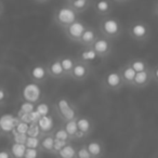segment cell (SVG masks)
Returning <instances> with one entry per match:
<instances>
[{
    "instance_id": "d4e9b609",
    "label": "cell",
    "mask_w": 158,
    "mask_h": 158,
    "mask_svg": "<svg viewBox=\"0 0 158 158\" xmlns=\"http://www.w3.org/2000/svg\"><path fill=\"white\" fill-rule=\"evenodd\" d=\"M76 153H77V149L75 148L72 144L67 143V144L56 154V156L62 157V158H75L76 157Z\"/></svg>"
},
{
    "instance_id": "d6a6232c",
    "label": "cell",
    "mask_w": 158,
    "mask_h": 158,
    "mask_svg": "<svg viewBox=\"0 0 158 158\" xmlns=\"http://www.w3.org/2000/svg\"><path fill=\"white\" fill-rule=\"evenodd\" d=\"M67 143H69V142H67V141H62V140H56L55 139V141H54V146H53V151H52V153L54 154V155H56L57 153H59L60 151H61L62 148H63L64 146H65Z\"/></svg>"
},
{
    "instance_id": "603a6c76",
    "label": "cell",
    "mask_w": 158,
    "mask_h": 158,
    "mask_svg": "<svg viewBox=\"0 0 158 158\" xmlns=\"http://www.w3.org/2000/svg\"><path fill=\"white\" fill-rule=\"evenodd\" d=\"M128 63L130 64L132 68L138 72H142V70H145L147 68H149L148 62L144 59H141V57H134V59H131L130 61H128Z\"/></svg>"
},
{
    "instance_id": "7bdbcfd3",
    "label": "cell",
    "mask_w": 158,
    "mask_h": 158,
    "mask_svg": "<svg viewBox=\"0 0 158 158\" xmlns=\"http://www.w3.org/2000/svg\"><path fill=\"white\" fill-rule=\"evenodd\" d=\"M113 1H115V2H117V3H123V2H126V1H128V0H113Z\"/></svg>"
},
{
    "instance_id": "836d02e7",
    "label": "cell",
    "mask_w": 158,
    "mask_h": 158,
    "mask_svg": "<svg viewBox=\"0 0 158 158\" xmlns=\"http://www.w3.org/2000/svg\"><path fill=\"white\" fill-rule=\"evenodd\" d=\"M39 148H31V147H27L26 151H25V158H37L39 156Z\"/></svg>"
},
{
    "instance_id": "3957f363",
    "label": "cell",
    "mask_w": 158,
    "mask_h": 158,
    "mask_svg": "<svg viewBox=\"0 0 158 158\" xmlns=\"http://www.w3.org/2000/svg\"><path fill=\"white\" fill-rule=\"evenodd\" d=\"M129 36L138 42H146L152 36L151 26L144 21H134L128 28Z\"/></svg>"
},
{
    "instance_id": "30bf717a",
    "label": "cell",
    "mask_w": 158,
    "mask_h": 158,
    "mask_svg": "<svg viewBox=\"0 0 158 158\" xmlns=\"http://www.w3.org/2000/svg\"><path fill=\"white\" fill-rule=\"evenodd\" d=\"M28 74L31 80L39 85L44 84L49 77L48 68H47V66L42 65V64H36V65L31 66Z\"/></svg>"
},
{
    "instance_id": "7a4b0ae2",
    "label": "cell",
    "mask_w": 158,
    "mask_h": 158,
    "mask_svg": "<svg viewBox=\"0 0 158 158\" xmlns=\"http://www.w3.org/2000/svg\"><path fill=\"white\" fill-rule=\"evenodd\" d=\"M79 19V13L75 11L69 5H64L56 8L53 13V21L61 29L65 28L73 22Z\"/></svg>"
},
{
    "instance_id": "8d00e7d4",
    "label": "cell",
    "mask_w": 158,
    "mask_h": 158,
    "mask_svg": "<svg viewBox=\"0 0 158 158\" xmlns=\"http://www.w3.org/2000/svg\"><path fill=\"white\" fill-rule=\"evenodd\" d=\"M27 139V134H22V133H15L13 135V142L15 143H24Z\"/></svg>"
},
{
    "instance_id": "d590c367",
    "label": "cell",
    "mask_w": 158,
    "mask_h": 158,
    "mask_svg": "<svg viewBox=\"0 0 158 158\" xmlns=\"http://www.w3.org/2000/svg\"><path fill=\"white\" fill-rule=\"evenodd\" d=\"M7 100H8V91L6 90L5 87L0 86V106H2L7 102Z\"/></svg>"
},
{
    "instance_id": "f35d334b",
    "label": "cell",
    "mask_w": 158,
    "mask_h": 158,
    "mask_svg": "<svg viewBox=\"0 0 158 158\" xmlns=\"http://www.w3.org/2000/svg\"><path fill=\"white\" fill-rule=\"evenodd\" d=\"M0 158H13L11 151H8V149H2L0 151Z\"/></svg>"
},
{
    "instance_id": "e575fe53",
    "label": "cell",
    "mask_w": 158,
    "mask_h": 158,
    "mask_svg": "<svg viewBox=\"0 0 158 158\" xmlns=\"http://www.w3.org/2000/svg\"><path fill=\"white\" fill-rule=\"evenodd\" d=\"M34 110H35V103H33V102L26 101L21 105V110L24 113H31Z\"/></svg>"
},
{
    "instance_id": "ac0fdd59",
    "label": "cell",
    "mask_w": 158,
    "mask_h": 158,
    "mask_svg": "<svg viewBox=\"0 0 158 158\" xmlns=\"http://www.w3.org/2000/svg\"><path fill=\"white\" fill-rule=\"evenodd\" d=\"M54 136L52 133L42 134L40 138V151L44 153H52L53 146H54Z\"/></svg>"
},
{
    "instance_id": "7402d4cb",
    "label": "cell",
    "mask_w": 158,
    "mask_h": 158,
    "mask_svg": "<svg viewBox=\"0 0 158 158\" xmlns=\"http://www.w3.org/2000/svg\"><path fill=\"white\" fill-rule=\"evenodd\" d=\"M67 5H69L75 11H77L80 14V13L86 12L87 10L90 8L91 0H75V1H73V2H70V3H67Z\"/></svg>"
},
{
    "instance_id": "6da1fadb",
    "label": "cell",
    "mask_w": 158,
    "mask_h": 158,
    "mask_svg": "<svg viewBox=\"0 0 158 158\" xmlns=\"http://www.w3.org/2000/svg\"><path fill=\"white\" fill-rule=\"evenodd\" d=\"M99 29L101 35L108 38L110 40L118 39L123 34V24L120 21L116 18L106 15L102 16V20L100 21Z\"/></svg>"
},
{
    "instance_id": "ab89813d",
    "label": "cell",
    "mask_w": 158,
    "mask_h": 158,
    "mask_svg": "<svg viewBox=\"0 0 158 158\" xmlns=\"http://www.w3.org/2000/svg\"><path fill=\"white\" fill-rule=\"evenodd\" d=\"M3 12H5V5H3L2 0H0V18L3 14Z\"/></svg>"
},
{
    "instance_id": "44dd1931",
    "label": "cell",
    "mask_w": 158,
    "mask_h": 158,
    "mask_svg": "<svg viewBox=\"0 0 158 158\" xmlns=\"http://www.w3.org/2000/svg\"><path fill=\"white\" fill-rule=\"evenodd\" d=\"M59 60H60V62H61L62 67H63L66 77L67 76L69 77L70 72H72L73 67H74V65H75V62H76V59L69 56V55H62V56L59 57Z\"/></svg>"
},
{
    "instance_id": "ffe728a7",
    "label": "cell",
    "mask_w": 158,
    "mask_h": 158,
    "mask_svg": "<svg viewBox=\"0 0 158 158\" xmlns=\"http://www.w3.org/2000/svg\"><path fill=\"white\" fill-rule=\"evenodd\" d=\"M37 123H38V125H39L40 129H41L42 134L51 133L52 130L54 129V126H53V118L51 115L41 116Z\"/></svg>"
},
{
    "instance_id": "1f68e13d",
    "label": "cell",
    "mask_w": 158,
    "mask_h": 158,
    "mask_svg": "<svg viewBox=\"0 0 158 158\" xmlns=\"http://www.w3.org/2000/svg\"><path fill=\"white\" fill-rule=\"evenodd\" d=\"M76 158H92L91 157V154L89 153L88 148H87L86 144L81 145L80 147L77 148Z\"/></svg>"
},
{
    "instance_id": "4fadbf2b",
    "label": "cell",
    "mask_w": 158,
    "mask_h": 158,
    "mask_svg": "<svg viewBox=\"0 0 158 158\" xmlns=\"http://www.w3.org/2000/svg\"><path fill=\"white\" fill-rule=\"evenodd\" d=\"M47 68H48L49 76L52 77V78L62 79V78H64V77H66L63 67H62V64L59 59H55V60H53V61H51L50 63L47 65Z\"/></svg>"
},
{
    "instance_id": "83f0119b",
    "label": "cell",
    "mask_w": 158,
    "mask_h": 158,
    "mask_svg": "<svg viewBox=\"0 0 158 158\" xmlns=\"http://www.w3.org/2000/svg\"><path fill=\"white\" fill-rule=\"evenodd\" d=\"M27 135L29 136H41L42 135V132L41 129H40L39 125L38 123H31L28 126V130H27Z\"/></svg>"
},
{
    "instance_id": "484cf974",
    "label": "cell",
    "mask_w": 158,
    "mask_h": 158,
    "mask_svg": "<svg viewBox=\"0 0 158 158\" xmlns=\"http://www.w3.org/2000/svg\"><path fill=\"white\" fill-rule=\"evenodd\" d=\"M51 133H52V135L54 136V139H56V140L67 141V142L72 141V139L68 135L67 131L65 130L64 126H61V127H57V128H55V129H53Z\"/></svg>"
},
{
    "instance_id": "5bb4252c",
    "label": "cell",
    "mask_w": 158,
    "mask_h": 158,
    "mask_svg": "<svg viewBox=\"0 0 158 158\" xmlns=\"http://www.w3.org/2000/svg\"><path fill=\"white\" fill-rule=\"evenodd\" d=\"M119 73H120V75H121V78H123L125 86L132 87V84H133V80H134V77H135L136 72L130 66V64L128 63V62L125 64V65H123L120 68H119Z\"/></svg>"
},
{
    "instance_id": "2e32d148",
    "label": "cell",
    "mask_w": 158,
    "mask_h": 158,
    "mask_svg": "<svg viewBox=\"0 0 158 158\" xmlns=\"http://www.w3.org/2000/svg\"><path fill=\"white\" fill-rule=\"evenodd\" d=\"M77 59L80 60V61L86 62V63L92 64L95 60L100 59V57H99V55L97 54V52L93 50L92 47H84V50L80 51L79 56L77 57Z\"/></svg>"
},
{
    "instance_id": "ee69618b",
    "label": "cell",
    "mask_w": 158,
    "mask_h": 158,
    "mask_svg": "<svg viewBox=\"0 0 158 158\" xmlns=\"http://www.w3.org/2000/svg\"><path fill=\"white\" fill-rule=\"evenodd\" d=\"M3 134V130H2V127H1V125H0V136Z\"/></svg>"
},
{
    "instance_id": "9c48e42d",
    "label": "cell",
    "mask_w": 158,
    "mask_h": 158,
    "mask_svg": "<svg viewBox=\"0 0 158 158\" xmlns=\"http://www.w3.org/2000/svg\"><path fill=\"white\" fill-rule=\"evenodd\" d=\"M153 81V77H152V68H147L142 72H138L134 77L132 88L134 89H144Z\"/></svg>"
},
{
    "instance_id": "60d3db41",
    "label": "cell",
    "mask_w": 158,
    "mask_h": 158,
    "mask_svg": "<svg viewBox=\"0 0 158 158\" xmlns=\"http://www.w3.org/2000/svg\"><path fill=\"white\" fill-rule=\"evenodd\" d=\"M154 14H155L156 16H158V0L156 1L155 6H154Z\"/></svg>"
},
{
    "instance_id": "4316f807",
    "label": "cell",
    "mask_w": 158,
    "mask_h": 158,
    "mask_svg": "<svg viewBox=\"0 0 158 158\" xmlns=\"http://www.w3.org/2000/svg\"><path fill=\"white\" fill-rule=\"evenodd\" d=\"M26 145L24 143H15L13 142V144L11 145V151L13 157H24L25 155V151H26Z\"/></svg>"
},
{
    "instance_id": "ba28073f",
    "label": "cell",
    "mask_w": 158,
    "mask_h": 158,
    "mask_svg": "<svg viewBox=\"0 0 158 158\" xmlns=\"http://www.w3.org/2000/svg\"><path fill=\"white\" fill-rule=\"evenodd\" d=\"M91 47L97 52V54L99 55L100 59H105V57L110 56L113 51L112 40L104 37L103 35L98 36V38L94 40V42H93Z\"/></svg>"
},
{
    "instance_id": "277c9868",
    "label": "cell",
    "mask_w": 158,
    "mask_h": 158,
    "mask_svg": "<svg viewBox=\"0 0 158 158\" xmlns=\"http://www.w3.org/2000/svg\"><path fill=\"white\" fill-rule=\"evenodd\" d=\"M102 86L105 90L107 91H113L116 92L119 91L123 86V80L121 78V75L118 70H110L107 72L102 78Z\"/></svg>"
},
{
    "instance_id": "7c38bea8",
    "label": "cell",
    "mask_w": 158,
    "mask_h": 158,
    "mask_svg": "<svg viewBox=\"0 0 158 158\" xmlns=\"http://www.w3.org/2000/svg\"><path fill=\"white\" fill-rule=\"evenodd\" d=\"M93 8L99 16H106L112 13L113 2L112 0H95Z\"/></svg>"
},
{
    "instance_id": "9a60e30c",
    "label": "cell",
    "mask_w": 158,
    "mask_h": 158,
    "mask_svg": "<svg viewBox=\"0 0 158 158\" xmlns=\"http://www.w3.org/2000/svg\"><path fill=\"white\" fill-rule=\"evenodd\" d=\"M98 36H99V34L97 33V31H94L92 27L88 26L86 28V31L82 33L78 44H80L82 47H91L93 42H94V40L98 38Z\"/></svg>"
},
{
    "instance_id": "4dcf8cb0",
    "label": "cell",
    "mask_w": 158,
    "mask_h": 158,
    "mask_svg": "<svg viewBox=\"0 0 158 158\" xmlns=\"http://www.w3.org/2000/svg\"><path fill=\"white\" fill-rule=\"evenodd\" d=\"M28 126L29 123H25V121H18L14 127V131H16L15 133H22V134H26L27 133V130H28ZM14 133V134H15Z\"/></svg>"
},
{
    "instance_id": "8fae6325",
    "label": "cell",
    "mask_w": 158,
    "mask_h": 158,
    "mask_svg": "<svg viewBox=\"0 0 158 158\" xmlns=\"http://www.w3.org/2000/svg\"><path fill=\"white\" fill-rule=\"evenodd\" d=\"M38 85L39 84L33 81V84H28L24 87V89H23V97H24V99L26 101L36 103V102L40 100L41 92H40V89L38 87Z\"/></svg>"
},
{
    "instance_id": "f546056e",
    "label": "cell",
    "mask_w": 158,
    "mask_h": 158,
    "mask_svg": "<svg viewBox=\"0 0 158 158\" xmlns=\"http://www.w3.org/2000/svg\"><path fill=\"white\" fill-rule=\"evenodd\" d=\"M35 110L39 113L41 116H46V115H49L50 113V106L46 103V102H40L37 105L35 106Z\"/></svg>"
},
{
    "instance_id": "f1b7e54d",
    "label": "cell",
    "mask_w": 158,
    "mask_h": 158,
    "mask_svg": "<svg viewBox=\"0 0 158 158\" xmlns=\"http://www.w3.org/2000/svg\"><path fill=\"white\" fill-rule=\"evenodd\" d=\"M41 138V136H40ZM40 138L39 136H29L27 135V139L25 141L26 147L31 148H39L40 149Z\"/></svg>"
},
{
    "instance_id": "5b68a950",
    "label": "cell",
    "mask_w": 158,
    "mask_h": 158,
    "mask_svg": "<svg viewBox=\"0 0 158 158\" xmlns=\"http://www.w3.org/2000/svg\"><path fill=\"white\" fill-rule=\"evenodd\" d=\"M90 74H91V64L76 59V62H75L74 67H73L72 72H70L69 77L73 80H75V81L82 82L88 79Z\"/></svg>"
},
{
    "instance_id": "52a82bcc",
    "label": "cell",
    "mask_w": 158,
    "mask_h": 158,
    "mask_svg": "<svg viewBox=\"0 0 158 158\" xmlns=\"http://www.w3.org/2000/svg\"><path fill=\"white\" fill-rule=\"evenodd\" d=\"M87 27H88L87 24H85L82 21H80L78 19L75 22H73L72 24L66 26L65 28H63L62 31H63L64 35L66 36V38L68 40H70L73 42H78L80 37H81L82 33L86 31Z\"/></svg>"
},
{
    "instance_id": "e0dca14e",
    "label": "cell",
    "mask_w": 158,
    "mask_h": 158,
    "mask_svg": "<svg viewBox=\"0 0 158 158\" xmlns=\"http://www.w3.org/2000/svg\"><path fill=\"white\" fill-rule=\"evenodd\" d=\"M77 121V127H78V130L84 134L85 136L89 135L92 131V123L89 118L84 116H77L76 118Z\"/></svg>"
},
{
    "instance_id": "8992f818",
    "label": "cell",
    "mask_w": 158,
    "mask_h": 158,
    "mask_svg": "<svg viewBox=\"0 0 158 158\" xmlns=\"http://www.w3.org/2000/svg\"><path fill=\"white\" fill-rule=\"evenodd\" d=\"M54 107H55V110H56V113L59 114V116L61 117L64 121L74 119L78 116L76 112V108L74 107V105H73L68 100L64 99V98L57 100Z\"/></svg>"
},
{
    "instance_id": "74e56055",
    "label": "cell",
    "mask_w": 158,
    "mask_h": 158,
    "mask_svg": "<svg viewBox=\"0 0 158 158\" xmlns=\"http://www.w3.org/2000/svg\"><path fill=\"white\" fill-rule=\"evenodd\" d=\"M152 77H153V81L158 84V64L152 68Z\"/></svg>"
},
{
    "instance_id": "b9f144b4",
    "label": "cell",
    "mask_w": 158,
    "mask_h": 158,
    "mask_svg": "<svg viewBox=\"0 0 158 158\" xmlns=\"http://www.w3.org/2000/svg\"><path fill=\"white\" fill-rule=\"evenodd\" d=\"M34 1L37 3H47L48 1H50V0H34Z\"/></svg>"
},
{
    "instance_id": "d6986e66",
    "label": "cell",
    "mask_w": 158,
    "mask_h": 158,
    "mask_svg": "<svg viewBox=\"0 0 158 158\" xmlns=\"http://www.w3.org/2000/svg\"><path fill=\"white\" fill-rule=\"evenodd\" d=\"M86 146L88 148L89 153L91 154V157L92 158L101 157L104 153L103 143L100 142V141H90V142H87Z\"/></svg>"
},
{
    "instance_id": "cb8c5ba5",
    "label": "cell",
    "mask_w": 158,
    "mask_h": 158,
    "mask_svg": "<svg viewBox=\"0 0 158 158\" xmlns=\"http://www.w3.org/2000/svg\"><path fill=\"white\" fill-rule=\"evenodd\" d=\"M77 118V117H76ZM76 118L74 119H70V120H66L64 121V128L65 130L67 131L68 135L70 136L72 140L76 139L77 136V132H78V127H77V121H76Z\"/></svg>"
},
{
    "instance_id": "f6af8a7d",
    "label": "cell",
    "mask_w": 158,
    "mask_h": 158,
    "mask_svg": "<svg viewBox=\"0 0 158 158\" xmlns=\"http://www.w3.org/2000/svg\"><path fill=\"white\" fill-rule=\"evenodd\" d=\"M73 1H75V0H65L66 3H70V2H73Z\"/></svg>"
}]
</instances>
